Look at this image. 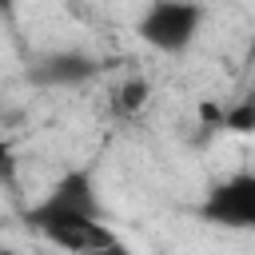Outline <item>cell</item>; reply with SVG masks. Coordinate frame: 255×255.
I'll list each match as a JSON object with an SVG mask.
<instances>
[{
	"instance_id": "6da1fadb",
	"label": "cell",
	"mask_w": 255,
	"mask_h": 255,
	"mask_svg": "<svg viewBox=\"0 0 255 255\" xmlns=\"http://www.w3.org/2000/svg\"><path fill=\"white\" fill-rule=\"evenodd\" d=\"M24 223L48 239L52 247L68 251V255H84L88 247H96L100 239L112 235V227L104 223V207L96 195V179L88 167H72L64 171L48 195L40 203H32L24 211Z\"/></svg>"
},
{
	"instance_id": "7a4b0ae2",
	"label": "cell",
	"mask_w": 255,
	"mask_h": 255,
	"mask_svg": "<svg viewBox=\"0 0 255 255\" xmlns=\"http://www.w3.org/2000/svg\"><path fill=\"white\" fill-rule=\"evenodd\" d=\"M203 28V8L187 4V0H155L143 8V16L135 20V32L147 48L163 52V56H179L195 44Z\"/></svg>"
},
{
	"instance_id": "3957f363",
	"label": "cell",
	"mask_w": 255,
	"mask_h": 255,
	"mask_svg": "<svg viewBox=\"0 0 255 255\" xmlns=\"http://www.w3.org/2000/svg\"><path fill=\"white\" fill-rule=\"evenodd\" d=\"M199 219L223 231H255V171L215 179L199 199Z\"/></svg>"
},
{
	"instance_id": "277c9868",
	"label": "cell",
	"mask_w": 255,
	"mask_h": 255,
	"mask_svg": "<svg viewBox=\"0 0 255 255\" xmlns=\"http://www.w3.org/2000/svg\"><path fill=\"white\" fill-rule=\"evenodd\" d=\"M96 72H100V60H96L92 52L52 48V52L32 56V64H28V84H36V88H80V84H88Z\"/></svg>"
},
{
	"instance_id": "5b68a950",
	"label": "cell",
	"mask_w": 255,
	"mask_h": 255,
	"mask_svg": "<svg viewBox=\"0 0 255 255\" xmlns=\"http://www.w3.org/2000/svg\"><path fill=\"white\" fill-rule=\"evenodd\" d=\"M203 112L215 120V128H223L231 135H255V96H243V100L227 104L223 112H215V108H203Z\"/></svg>"
},
{
	"instance_id": "8992f818",
	"label": "cell",
	"mask_w": 255,
	"mask_h": 255,
	"mask_svg": "<svg viewBox=\"0 0 255 255\" xmlns=\"http://www.w3.org/2000/svg\"><path fill=\"white\" fill-rule=\"evenodd\" d=\"M147 100H151V84H147L143 76H128V80L116 88V100H112V104H116L120 116H135Z\"/></svg>"
},
{
	"instance_id": "52a82bcc",
	"label": "cell",
	"mask_w": 255,
	"mask_h": 255,
	"mask_svg": "<svg viewBox=\"0 0 255 255\" xmlns=\"http://www.w3.org/2000/svg\"><path fill=\"white\" fill-rule=\"evenodd\" d=\"M84 255H131V247H128V243H124V239L112 231L108 239H100V243H96V247H88Z\"/></svg>"
},
{
	"instance_id": "ba28073f",
	"label": "cell",
	"mask_w": 255,
	"mask_h": 255,
	"mask_svg": "<svg viewBox=\"0 0 255 255\" xmlns=\"http://www.w3.org/2000/svg\"><path fill=\"white\" fill-rule=\"evenodd\" d=\"M12 167V147H8V139H0V175Z\"/></svg>"
},
{
	"instance_id": "9c48e42d",
	"label": "cell",
	"mask_w": 255,
	"mask_h": 255,
	"mask_svg": "<svg viewBox=\"0 0 255 255\" xmlns=\"http://www.w3.org/2000/svg\"><path fill=\"white\" fill-rule=\"evenodd\" d=\"M0 255H20V251H12V247H0Z\"/></svg>"
},
{
	"instance_id": "30bf717a",
	"label": "cell",
	"mask_w": 255,
	"mask_h": 255,
	"mask_svg": "<svg viewBox=\"0 0 255 255\" xmlns=\"http://www.w3.org/2000/svg\"><path fill=\"white\" fill-rule=\"evenodd\" d=\"M0 247H4V243H0Z\"/></svg>"
}]
</instances>
